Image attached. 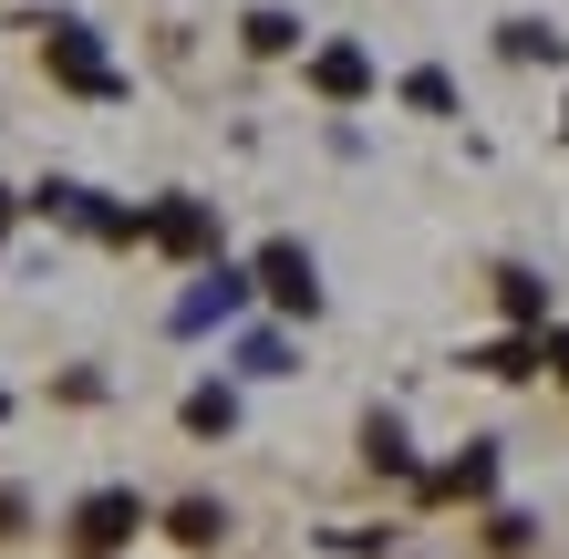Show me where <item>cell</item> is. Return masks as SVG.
<instances>
[{"label":"cell","instance_id":"1","mask_svg":"<svg viewBox=\"0 0 569 559\" xmlns=\"http://www.w3.org/2000/svg\"><path fill=\"white\" fill-rule=\"evenodd\" d=\"M136 529H146V498H124V487H104V498L73 508V549H83V559H114Z\"/></svg>","mask_w":569,"mask_h":559},{"label":"cell","instance_id":"2","mask_svg":"<svg viewBox=\"0 0 569 559\" xmlns=\"http://www.w3.org/2000/svg\"><path fill=\"white\" fill-rule=\"evenodd\" d=\"M270 290H280V301H300V311H311V259H300V249H270Z\"/></svg>","mask_w":569,"mask_h":559},{"label":"cell","instance_id":"3","mask_svg":"<svg viewBox=\"0 0 569 559\" xmlns=\"http://www.w3.org/2000/svg\"><path fill=\"white\" fill-rule=\"evenodd\" d=\"M218 529H228V518H218L208 498H187V508H177V539H187V549H218Z\"/></svg>","mask_w":569,"mask_h":559},{"label":"cell","instance_id":"4","mask_svg":"<svg viewBox=\"0 0 569 559\" xmlns=\"http://www.w3.org/2000/svg\"><path fill=\"white\" fill-rule=\"evenodd\" d=\"M373 73H362V52H321V93H362Z\"/></svg>","mask_w":569,"mask_h":559},{"label":"cell","instance_id":"5","mask_svg":"<svg viewBox=\"0 0 569 559\" xmlns=\"http://www.w3.org/2000/svg\"><path fill=\"white\" fill-rule=\"evenodd\" d=\"M549 352H559V373H569V332H559V342H549Z\"/></svg>","mask_w":569,"mask_h":559},{"label":"cell","instance_id":"6","mask_svg":"<svg viewBox=\"0 0 569 559\" xmlns=\"http://www.w3.org/2000/svg\"><path fill=\"white\" fill-rule=\"evenodd\" d=\"M0 228H11V208H0Z\"/></svg>","mask_w":569,"mask_h":559}]
</instances>
